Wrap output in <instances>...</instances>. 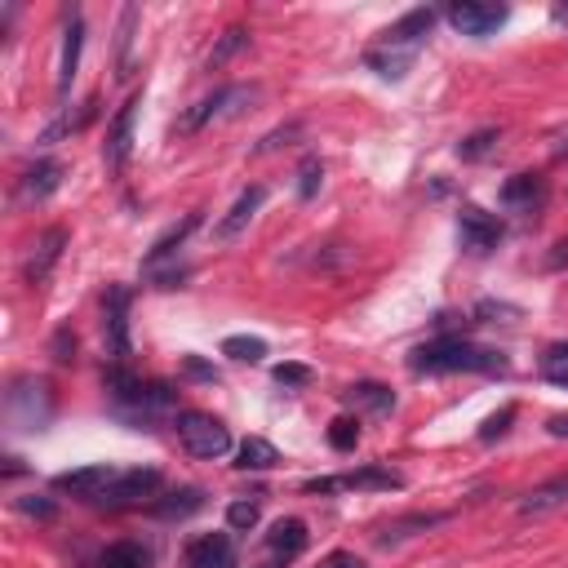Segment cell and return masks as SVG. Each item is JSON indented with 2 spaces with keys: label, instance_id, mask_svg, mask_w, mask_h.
Wrapping results in <instances>:
<instances>
[{
  "label": "cell",
  "instance_id": "cell-1",
  "mask_svg": "<svg viewBox=\"0 0 568 568\" xmlns=\"http://www.w3.org/2000/svg\"><path fill=\"white\" fill-rule=\"evenodd\" d=\"M409 369L413 373H506L511 360L493 347H476L466 338H436L409 356Z\"/></svg>",
  "mask_w": 568,
  "mask_h": 568
},
{
  "label": "cell",
  "instance_id": "cell-2",
  "mask_svg": "<svg viewBox=\"0 0 568 568\" xmlns=\"http://www.w3.org/2000/svg\"><path fill=\"white\" fill-rule=\"evenodd\" d=\"M249 103H258V85H222V89L209 93V99H201L196 107H186L182 120L173 125V133H182V138L201 133V129H209L218 120H231V116L249 112Z\"/></svg>",
  "mask_w": 568,
  "mask_h": 568
},
{
  "label": "cell",
  "instance_id": "cell-3",
  "mask_svg": "<svg viewBox=\"0 0 568 568\" xmlns=\"http://www.w3.org/2000/svg\"><path fill=\"white\" fill-rule=\"evenodd\" d=\"M178 440H182V449L192 453V457H201V462H218V457H227L231 453V431L214 417V413H178Z\"/></svg>",
  "mask_w": 568,
  "mask_h": 568
},
{
  "label": "cell",
  "instance_id": "cell-4",
  "mask_svg": "<svg viewBox=\"0 0 568 568\" xmlns=\"http://www.w3.org/2000/svg\"><path fill=\"white\" fill-rule=\"evenodd\" d=\"M129 307H133V289H129V284H107V298H103V338H107V356L116 364H129V356H133Z\"/></svg>",
  "mask_w": 568,
  "mask_h": 568
},
{
  "label": "cell",
  "instance_id": "cell-5",
  "mask_svg": "<svg viewBox=\"0 0 568 568\" xmlns=\"http://www.w3.org/2000/svg\"><path fill=\"white\" fill-rule=\"evenodd\" d=\"M5 404H10V417L23 426V431H40V426L54 417L50 383H40V377H18L5 396Z\"/></svg>",
  "mask_w": 568,
  "mask_h": 568
},
{
  "label": "cell",
  "instance_id": "cell-6",
  "mask_svg": "<svg viewBox=\"0 0 568 568\" xmlns=\"http://www.w3.org/2000/svg\"><path fill=\"white\" fill-rule=\"evenodd\" d=\"M343 489H369V493H387V489H404V476H396L391 466H360V470H347V476H320V480H307L302 493H343Z\"/></svg>",
  "mask_w": 568,
  "mask_h": 568
},
{
  "label": "cell",
  "instance_id": "cell-7",
  "mask_svg": "<svg viewBox=\"0 0 568 568\" xmlns=\"http://www.w3.org/2000/svg\"><path fill=\"white\" fill-rule=\"evenodd\" d=\"M125 466H80V470H63V476L54 480L59 493H72L76 502H89V506H103L107 493L116 489Z\"/></svg>",
  "mask_w": 568,
  "mask_h": 568
},
{
  "label": "cell",
  "instance_id": "cell-8",
  "mask_svg": "<svg viewBox=\"0 0 568 568\" xmlns=\"http://www.w3.org/2000/svg\"><path fill=\"white\" fill-rule=\"evenodd\" d=\"M457 245L466 254H476V258L493 254L502 245V222L493 214L476 209V205H462V214H457Z\"/></svg>",
  "mask_w": 568,
  "mask_h": 568
},
{
  "label": "cell",
  "instance_id": "cell-9",
  "mask_svg": "<svg viewBox=\"0 0 568 568\" xmlns=\"http://www.w3.org/2000/svg\"><path fill=\"white\" fill-rule=\"evenodd\" d=\"M506 18H511L506 5H480V0H457V5H449V23H453L462 36H470V40L493 36Z\"/></svg>",
  "mask_w": 568,
  "mask_h": 568
},
{
  "label": "cell",
  "instance_id": "cell-10",
  "mask_svg": "<svg viewBox=\"0 0 568 568\" xmlns=\"http://www.w3.org/2000/svg\"><path fill=\"white\" fill-rule=\"evenodd\" d=\"M63 245H67V231H63V227L40 231L36 241H31V249H27V258H23V280L31 284V289H36V284L50 280L54 262L63 258Z\"/></svg>",
  "mask_w": 568,
  "mask_h": 568
},
{
  "label": "cell",
  "instance_id": "cell-11",
  "mask_svg": "<svg viewBox=\"0 0 568 568\" xmlns=\"http://www.w3.org/2000/svg\"><path fill=\"white\" fill-rule=\"evenodd\" d=\"M302 551H307V525L302 519H275L271 533H267V559L258 568H284Z\"/></svg>",
  "mask_w": 568,
  "mask_h": 568
},
{
  "label": "cell",
  "instance_id": "cell-12",
  "mask_svg": "<svg viewBox=\"0 0 568 568\" xmlns=\"http://www.w3.org/2000/svg\"><path fill=\"white\" fill-rule=\"evenodd\" d=\"M138 107H142V99L133 93V99L116 112V120H112V129H107V142H103V160H107V169H125V160H129V147H133V125H138Z\"/></svg>",
  "mask_w": 568,
  "mask_h": 568
},
{
  "label": "cell",
  "instance_id": "cell-13",
  "mask_svg": "<svg viewBox=\"0 0 568 568\" xmlns=\"http://www.w3.org/2000/svg\"><path fill=\"white\" fill-rule=\"evenodd\" d=\"M502 209L511 214H538L546 205V178L542 173H515L502 182V192H498Z\"/></svg>",
  "mask_w": 568,
  "mask_h": 568
},
{
  "label": "cell",
  "instance_id": "cell-14",
  "mask_svg": "<svg viewBox=\"0 0 568 568\" xmlns=\"http://www.w3.org/2000/svg\"><path fill=\"white\" fill-rule=\"evenodd\" d=\"M444 519H449V511H413V515L387 519V525L373 533V542H377V546H400V542H409V538H417V533L440 529Z\"/></svg>",
  "mask_w": 568,
  "mask_h": 568
},
{
  "label": "cell",
  "instance_id": "cell-15",
  "mask_svg": "<svg viewBox=\"0 0 568 568\" xmlns=\"http://www.w3.org/2000/svg\"><path fill=\"white\" fill-rule=\"evenodd\" d=\"M63 186V165L54 160V156H40L36 165H27L23 169V178H18V196L27 201V205H40V201H50L54 192Z\"/></svg>",
  "mask_w": 568,
  "mask_h": 568
},
{
  "label": "cell",
  "instance_id": "cell-16",
  "mask_svg": "<svg viewBox=\"0 0 568 568\" xmlns=\"http://www.w3.org/2000/svg\"><path fill=\"white\" fill-rule=\"evenodd\" d=\"M262 201H267V186H245V192L241 196H235V205L227 209V218L214 227V235H218V241H235V235H241L249 222H254V214L262 209Z\"/></svg>",
  "mask_w": 568,
  "mask_h": 568
},
{
  "label": "cell",
  "instance_id": "cell-17",
  "mask_svg": "<svg viewBox=\"0 0 568 568\" xmlns=\"http://www.w3.org/2000/svg\"><path fill=\"white\" fill-rule=\"evenodd\" d=\"M364 63H369V72H377L383 80H404V76L413 72V63H417V50H404V44L377 40L373 50L364 54Z\"/></svg>",
  "mask_w": 568,
  "mask_h": 568
},
{
  "label": "cell",
  "instance_id": "cell-18",
  "mask_svg": "<svg viewBox=\"0 0 568 568\" xmlns=\"http://www.w3.org/2000/svg\"><path fill=\"white\" fill-rule=\"evenodd\" d=\"M186 568H235V546L227 533H205L186 546Z\"/></svg>",
  "mask_w": 568,
  "mask_h": 568
},
{
  "label": "cell",
  "instance_id": "cell-19",
  "mask_svg": "<svg viewBox=\"0 0 568 568\" xmlns=\"http://www.w3.org/2000/svg\"><path fill=\"white\" fill-rule=\"evenodd\" d=\"M431 27H436V10H409L396 27L383 31V40L387 44H404V50H422L426 36H431Z\"/></svg>",
  "mask_w": 568,
  "mask_h": 568
},
{
  "label": "cell",
  "instance_id": "cell-20",
  "mask_svg": "<svg viewBox=\"0 0 568 568\" xmlns=\"http://www.w3.org/2000/svg\"><path fill=\"white\" fill-rule=\"evenodd\" d=\"M343 404L356 413H391L396 409V391L383 383H351L343 391Z\"/></svg>",
  "mask_w": 568,
  "mask_h": 568
},
{
  "label": "cell",
  "instance_id": "cell-21",
  "mask_svg": "<svg viewBox=\"0 0 568 568\" xmlns=\"http://www.w3.org/2000/svg\"><path fill=\"white\" fill-rule=\"evenodd\" d=\"M80 44H85V18L72 14V18H67V31H63V59H59V99H63V93L72 89V80H76Z\"/></svg>",
  "mask_w": 568,
  "mask_h": 568
},
{
  "label": "cell",
  "instance_id": "cell-22",
  "mask_svg": "<svg viewBox=\"0 0 568 568\" xmlns=\"http://www.w3.org/2000/svg\"><path fill=\"white\" fill-rule=\"evenodd\" d=\"M103 387H107V396H112L120 409H138L142 391H147V383H142V377H133L125 364H112V369L103 373Z\"/></svg>",
  "mask_w": 568,
  "mask_h": 568
},
{
  "label": "cell",
  "instance_id": "cell-23",
  "mask_svg": "<svg viewBox=\"0 0 568 568\" xmlns=\"http://www.w3.org/2000/svg\"><path fill=\"white\" fill-rule=\"evenodd\" d=\"M559 506H568V476H555V480L538 485L525 502H519V515H551Z\"/></svg>",
  "mask_w": 568,
  "mask_h": 568
},
{
  "label": "cell",
  "instance_id": "cell-24",
  "mask_svg": "<svg viewBox=\"0 0 568 568\" xmlns=\"http://www.w3.org/2000/svg\"><path fill=\"white\" fill-rule=\"evenodd\" d=\"M498 147H502V129H476V133H466L462 142H457V160H466V165H480V160H489V156H498Z\"/></svg>",
  "mask_w": 568,
  "mask_h": 568
},
{
  "label": "cell",
  "instance_id": "cell-25",
  "mask_svg": "<svg viewBox=\"0 0 568 568\" xmlns=\"http://www.w3.org/2000/svg\"><path fill=\"white\" fill-rule=\"evenodd\" d=\"M196 227H201V214H186L182 222H173V227L160 235V241L152 245V254H147V271H152V267H160L165 258H173V254H178V245H182V241H186V235H192Z\"/></svg>",
  "mask_w": 568,
  "mask_h": 568
},
{
  "label": "cell",
  "instance_id": "cell-26",
  "mask_svg": "<svg viewBox=\"0 0 568 568\" xmlns=\"http://www.w3.org/2000/svg\"><path fill=\"white\" fill-rule=\"evenodd\" d=\"M99 568H152V551L142 542H112L99 555Z\"/></svg>",
  "mask_w": 568,
  "mask_h": 568
},
{
  "label": "cell",
  "instance_id": "cell-27",
  "mask_svg": "<svg viewBox=\"0 0 568 568\" xmlns=\"http://www.w3.org/2000/svg\"><path fill=\"white\" fill-rule=\"evenodd\" d=\"M275 462H280V453H275V444L262 440V436H249V440L241 444V453H235V466H241V470H267V466H275Z\"/></svg>",
  "mask_w": 568,
  "mask_h": 568
},
{
  "label": "cell",
  "instance_id": "cell-28",
  "mask_svg": "<svg viewBox=\"0 0 568 568\" xmlns=\"http://www.w3.org/2000/svg\"><path fill=\"white\" fill-rule=\"evenodd\" d=\"M133 27H138V5H125L120 10V59H116V76L129 80L133 76Z\"/></svg>",
  "mask_w": 568,
  "mask_h": 568
},
{
  "label": "cell",
  "instance_id": "cell-29",
  "mask_svg": "<svg viewBox=\"0 0 568 568\" xmlns=\"http://www.w3.org/2000/svg\"><path fill=\"white\" fill-rule=\"evenodd\" d=\"M205 506V493L201 489H178V493H169L165 502H156L152 511L160 515V519H182V515H192V511H201Z\"/></svg>",
  "mask_w": 568,
  "mask_h": 568
},
{
  "label": "cell",
  "instance_id": "cell-30",
  "mask_svg": "<svg viewBox=\"0 0 568 568\" xmlns=\"http://www.w3.org/2000/svg\"><path fill=\"white\" fill-rule=\"evenodd\" d=\"M222 356L241 360V364H258V360H267V343H262V338H249V334H235V338L222 343Z\"/></svg>",
  "mask_w": 568,
  "mask_h": 568
},
{
  "label": "cell",
  "instance_id": "cell-31",
  "mask_svg": "<svg viewBox=\"0 0 568 568\" xmlns=\"http://www.w3.org/2000/svg\"><path fill=\"white\" fill-rule=\"evenodd\" d=\"M258 519H262V506H258V502H249V498H241V502H231V506H227V525H231L235 533H249V529H258Z\"/></svg>",
  "mask_w": 568,
  "mask_h": 568
},
{
  "label": "cell",
  "instance_id": "cell-32",
  "mask_svg": "<svg viewBox=\"0 0 568 568\" xmlns=\"http://www.w3.org/2000/svg\"><path fill=\"white\" fill-rule=\"evenodd\" d=\"M241 50H249V31H245V27H231V31L218 40V50L209 54V67H222V63H231V59L241 54Z\"/></svg>",
  "mask_w": 568,
  "mask_h": 568
},
{
  "label": "cell",
  "instance_id": "cell-33",
  "mask_svg": "<svg viewBox=\"0 0 568 568\" xmlns=\"http://www.w3.org/2000/svg\"><path fill=\"white\" fill-rule=\"evenodd\" d=\"M542 377L546 383H555V387H568V343H559V347H551L546 356H542Z\"/></svg>",
  "mask_w": 568,
  "mask_h": 568
},
{
  "label": "cell",
  "instance_id": "cell-34",
  "mask_svg": "<svg viewBox=\"0 0 568 568\" xmlns=\"http://www.w3.org/2000/svg\"><path fill=\"white\" fill-rule=\"evenodd\" d=\"M320 182H324V165H320V156H307L298 165V201H315Z\"/></svg>",
  "mask_w": 568,
  "mask_h": 568
},
{
  "label": "cell",
  "instance_id": "cell-35",
  "mask_svg": "<svg viewBox=\"0 0 568 568\" xmlns=\"http://www.w3.org/2000/svg\"><path fill=\"white\" fill-rule=\"evenodd\" d=\"M328 444H334L338 453H351L360 444V422L356 417H338L334 426H328Z\"/></svg>",
  "mask_w": 568,
  "mask_h": 568
},
{
  "label": "cell",
  "instance_id": "cell-36",
  "mask_svg": "<svg viewBox=\"0 0 568 568\" xmlns=\"http://www.w3.org/2000/svg\"><path fill=\"white\" fill-rule=\"evenodd\" d=\"M294 138H302V125L294 120V125H280V129H271L258 147H254V156H267V152H280V147H289Z\"/></svg>",
  "mask_w": 568,
  "mask_h": 568
},
{
  "label": "cell",
  "instance_id": "cell-37",
  "mask_svg": "<svg viewBox=\"0 0 568 568\" xmlns=\"http://www.w3.org/2000/svg\"><path fill=\"white\" fill-rule=\"evenodd\" d=\"M275 383L289 387V391H294V387H307V383H311V369H307V364H275Z\"/></svg>",
  "mask_w": 568,
  "mask_h": 568
},
{
  "label": "cell",
  "instance_id": "cell-38",
  "mask_svg": "<svg viewBox=\"0 0 568 568\" xmlns=\"http://www.w3.org/2000/svg\"><path fill=\"white\" fill-rule=\"evenodd\" d=\"M511 422H515V404H506L502 413H493V417L480 426V440H498V436H506V431H511Z\"/></svg>",
  "mask_w": 568,
  "mask_h": 568
},
{
  "label": "cell",
  "instance_id": "cell-39",
  "mask_svg": "<svg viewBox=\"0 0 568 568\" xmlns=\"http://www.w3.org/2000/svg\"><path fill=\"white\" fill-rule=\"evenodd\" d=\"M182 373H186V377H196V383H218V369L205 364L201 356H182Z\"/></svg>",
  "mask_w": 568,
  "mask_h": 568
},
{
  "label": "cell",
  "instance_id": "cell-40",
  "mask_svg": "<svg viewBox=\"0 0 568 568\" xmlns=\"http://www.w3.org/2000/svg\"><path fill=\"white\" fill-rule=\"evenodd\" d=\"M54 360L59 364L76 360V334H72V328H59V334H54Z\"/></svg>",
  "mask_w": 568,
  "mask_h": 568
},
{
  "label": "cell",
  "instance_id": "cell-41",
  "mask_svg": "<svg viewBox=\"0 0 568 568\" xmlns=\"http://www.w3.org/2000/svg\"><path fill=\"white\" fill-rule=\"evenodd\" d=\"M23 515H36V519H50L54 515V502H44V498H18L14 502Z\"/></svg>",
  "mask_w": 568,
  "mask_h": 568
},
{
  "label": "cell",
  "instance_id": "cell-42",
  "mask_svg": "<svg viewBox=\"0 0 568 568\" xmlns=\"http://www.w3.org/2000/svg\"><path fill=\"white\" fill-rule=\"evenodd\" d=\"M320 568H369V564L360 555H351V551H334V555H324Z\"/></svg>",
  "mask_w": 568,
  "mask_h": 568
},
{
  "label": "cell",
  "instance_id": "cell-43",
  "mask_svg": "<svg viewBox=\"0 0 568 568\" xmlns=\"http://www.w3.org/2000/svg\"><path fill=\"white\" fill-rule=\"evenodd\" d=\"M546 431H551L555 440H568V413H555V417L546 422Z\"/></svg>",
  "mask_w": 568,
  "mask_h": 568
},
{
  "label": "cell",
  "instance_id": "cell-44",
  "mask_svg": "<svg viewBox=\"0 0 568 568\" xmlns=\"http://www.w3.org/2000/svg\"><path fill=\"white\" fill-rule=\"evenodd\" d=\"M564 262H568V241L555 245V254H551V267H564Z\"/></svg>",
  "mask_w": 568,
  "mask_h": 568
}]
</instances>
